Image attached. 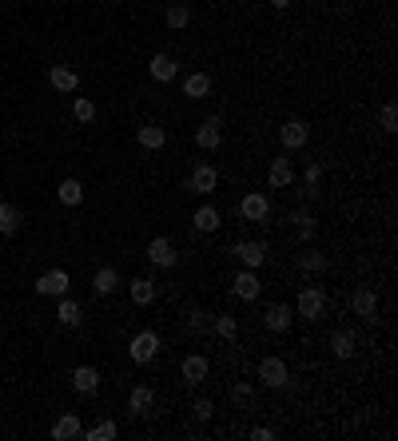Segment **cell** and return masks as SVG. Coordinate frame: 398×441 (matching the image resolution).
<instances>
[{
	"mask_svg": "<svg viewBox=\"0 0 398 441\" xmlns=\"http://www.w3.org/2000/svg\"><path fill=\"white\" fill-rule=\"evenodd\" d=\"M127 354H132V362H152V358H156L159 354V338L152 330H140L136 334V338H132V346H127Z\"/></svg>",
	"mask_w": 398,
	"mask_h": 441,
	"instance_id": "1",
	"label": "cell"
},
{
	"mask_svg": "<svg viewBox=\"0 0 398 441\" xmlns=\"http://www.w3.org/2000/svg\"><path fill=\"white\" fill-rule=\"evenodd\" d=\"M299 315L302 318H318L323 315V306H327V294H323V286H302L299 290Z\"/></svg>",
	"mask_w": 398,
	"mask_h": 441,
	"instance_id": "2",
	"label": "cell"
},
{
	"mask_svg": "<svg viewBox=\"0 0 398 441\" xmlns=\"http://www.w3.org/2000/svg\"><path fill=\"white\" fill-rule=\"evenodd\" d=\"M259 382H263V386H271V390H283V386H287V366H283V358H263V362H259Z\"/></svg>",
	"mask_w": 398,
	"mask_h": 441,
	"instance_id": "3",
	"label": "cell"
},
{
	"mask_svg": "<svg viewBox=\"0 0 398 441\" xmlns=\"http://www.w3.org/2000/svg\"><path fill=\"white\" fill-rule=\"evenodd\" d=\"M36 294L44 299H56V294H68V270H48L36 279Z\"/></svg>",
	"mask_w": 398,
	"mask_h": 441,
	"instance_id": "4",
	"label": "cell"
},
{
	"mask_svg": "<svg viewBox=\"0 0 398 441\" xmlns=\"http://www.w3.org/2000/svg\"><path fill=\"white\" fill-rule=\"evenodd\" d=\"M239 215H243V219H251V223L267 219V215H271L267 195H259V191H247V195H243V203H239Z\"/></svg>",
	"mask_w": 398,
	"mask_h": 441,
	"instance_id": "5",
	"label": "cell"
},
{
	"mask_svg": "<svg viewBox=\"0 0 398 441\" xmlns=\"http://www.w3.org/2000/svg\"><path fill=\"white\" fill-rule=\"evenodd\" d=\"M311 140V127L302 124V120H291V124L279 127V143H283L287 151H295V147H302V143Z\"/></svg>",
	"mask_w": 398,
	"mask_h": 441,
	"instance_id": "6",
	"label": "cell"
},
{
	"mask_svg": "<svg viewBox=\"0 0 398 441\" xmlns=\"http://www.w3.org/2000/svg\"><path fill=\"white\" fill-rule=\"evenodd\" d=\"M195 143H199L203 151H215V147H219V143H223V124H219V120H215V115L199 124V131H195Z\"/></svg>",
	"mask_w": 398,
	"mask_h": 441,
	"instance_id": "7",
	"label": "cell"
},
{
	"mask_svg": "<svg viewBox=\"0 0 398 441\" xmlns=\"http://www.w3.org/2000/svg\"><path fill=\"white\" fill-rule=\"evenodd\" d=\"M243 263L247 270H255V267H263V259H267V247L263 243H235V251H231Z\"/></svg>",
	"mask_w": 398,
	"mask_h": 441,
	"instance_id": "8",
	"label": "cell"
},
{
	"mask_svg": "<svg viewBox=\"0 0 398 441\" xmlns=\"http://www.w3.org/2000/svg\"><path fill=\"white\" fill-rule=\"evenodd\" d=\"M48 84L56 88V92H76L80 88V76L68 68V64H52V72H48Z\"/></svg>",
	"mask_w": 398,
	"mask_h": 441,
	"instance_id": "9",
	"label": "cell"
},
{
	"mask_svg": "<svg viewBox=\"0 0 398 441\" xmlns=\"http://www.w3.org/2000/svg\"><path fill=\"white\" fill-rule=\"evenodd\" d=\"M231 290H235V299H243V302H255L259 294H263V283L255 279L251 270H243V274H235V286H231Z\"/></svg>",
	"mask_w": 398,
	"mask_h": 441,
	"instance_id": "10",
	"label": "cell"
},
{
	"mask_svg": "<svg viewBox=\"0 0 398 441\" xmlns=\"http://www.w3.org/2000/svg\"><path fill=\"white\" fill-rule=\"evenodd\" d=\"M147 68H152V79H159V84H172V79L179 76V68H175V60L168 56V52H156Z\"/></svg>",
	"mask_w": 398,
	"mask_h": 441,
	"instance_id": "11",
	"label": "cell"
},
{
	"mask_svg": "<svg viewBox=\"0 0 398 441\" xmlns=\"http://www.w3.org/2000/svg\"><path fill=\"white\" fill-rule=\"evenodd\" d=\"M147 259H152L156 267H175L179 254H175V247L168 243V238H152V243H147Z\"/></svg>",
	"mask_w": 398,
	"mask_h": 441,
	"instance_id": "12",
	"label": "cell"
},
{
	"mask_svg": "<svg viewBox=\"0 0 398 441\" xmlns=\"http://www.w3.org/2000/svg\"><path fill=\"white\" fill-rule=\"evenodd\" d=\"M152 406H156V394H152V386H136V390L127 394V410L140 413V417H147V413H152Z\"/></svg>",
	"mask_w": 398,
	"mask_h": 441,
	"instance_id": "13",
	"label": "cell"
},
{
	"mask_svg": "<svg viewBox=\"0 0 398 441\" xmlns=\"http://www.w3.org/2000/svg\"><path fill=\"white\" fill-rule=\"evenodd\" d=\"M52 438H56V441L84 438V426H80V417H76V413H64V417H56V426H52Z\"/></svg>",
	"mask_w": 398,
	"mask_h": 441,
	"instance_id": "14",
	"label": "cell"
},
{
	"mask_svg": "<svg viewBox=\"0 0 398 441\" xmlns=\"http://www.w3.org/2000/svg\"><path fill=\"white\" fill-rule=\"evenodd\" d=\"M350 306H354V315H359V318H374L379 299H374V290H370V286H359V290H354V299H350Z\"/></svg>",
	"mask_w": 398,
	"mask_h": 441,
	"instance_id": "15",
	"label": "cell"
},
{
	"mask_svg": "<svg viewBox=\"0 0 398 441\" xmlns=\"http://www.w3.org/2000/svg\"><path fill=\"white\" fill-rule=\"evenodd\" d=\"M263 326H267V330H279V334H283L287 326H291V306H283V302L267 306V310H263Z\"/></svg>",
	"mask_w": 398,
	"mask_h": 441,
	"instance_id": "16",
	"label": "cell"
},
{
	"mask_svg": "<svg viewBox=\"0 0 398 441\" xmlns=\"http://www.w3.org/2000/svg\"><path fill=\"white\" fill-rule=\"evenodd\" d=\"M215 183H219V171H215V167H207V163L191 171V191H199V195H211Z\"/></svg>",
	"mask_w": 398,
	"mask_h": 441,
	"instance_id": "17",
	"label": "cell"
},
{
	"mask_svg": "<svg viewBox=\"0 0 398 441\" xmlns=\"http://www.w3.org/2000/svg\"><path fill=\"white\" fill-rule=\"evenodd\" d=\"M136 140H140V147H147V151H159V147L168 143V131L159 124H143L140 131H136Z\"/></svg>",
	"mask_w": 398,
	"mask_h": 441,
	"instance_id": "18",
	"label": "cell"
},
{
	"mask_svg": "<svg viewBox=\"0 0 398 441\" xmlns=\"http://www.w3.org/2000/svg\"><path fill=\"white\" fill-rule=\"evenodd\" d=\"M207 370H211V366H207L203 354H191V358H183V382H188V386H199V382L207 378Z\"/></svg>",
	"mask_w": 398,
	"mask_h": 441,
	"instance_id": "19",
	"label": "cell"
},
{
	"mask_svg": "<svg viewBox=\"0 0 398 441\" xmlns=\"http://www.w3.org/2000/svg\"><path fill=\"white\" fill-rule=\"evenodd\" d=\"M72 386H76L80 394H96L100 390V374H96L92 366H76L72 370Z\"/></svg>",
	"mask_w": 398,
	"mask_h": 441,
	"instance_id": "20",
	"label": "cell"
},
{
	"mask_svg": "<svg viewBox=\"0 0 398 441\" xmlns=\"http://www.w3.org/2000/svg\"><path fill=\"white\" fill-rule=\"evenodd\" d=\"M56 322H60V326H68V330H72V326H80V322H84V310H80V302L64 299L60 306H56Z\"/></svg>",
	"mask_w": 398,
	"mask_h": 441,
	"instance_id": "21",
	"label": "cell"
},
{
	"mask_svg": "<svg viewBox=\"0 0 398 441\" xmlns=\"http://www.w3.org/2000/svg\"><path fill=\"white\" fill-rule=\"evenodd\" d=\"M20 223H24V215H20V207H12V203H0V235H16V231H20Z\"/></svg>",
	"mask_w": 398,
	"mask_h": 441,
	"instance_id": "22",
	"label": "cell"
},
{
	"mask_svg": "<svg viewBox=\"0 0 398 441\" xmlns=\"http://www.w3.org/2000/svg\"><path fill=\"white\" fill-rule=\"evenodd\" d=\"M56 199L64 207H80L84 203V187H80V179H64L60 187H56Z\"/></svg>",
	"mask_w": 398,
	"mask_h": 441,
	"instance_id": "23",
	"label": "cell"
},
{
	"mask_svg": "<svg viewBox=\"0 0 398 441\" xmlns=\"http://www.w3.org/2000/svg\"><path fill=\"white\" fill-rule=\"evenodd\" d=\"M291 179H295V171H291V163H287V159H275V163L267 167V183H271V187H287Z\"/></svg>",
	"mask_w": 398,
	"mask_h": 441,
	"instance_id": "24",
	"label": "cell"
},
{
	"mask_svg": "<svg viewBox=\"0 0 398 441\" xmlns=\"http://www.w3.org/2000/svg\"><path fill=\"white\" fill-rule=\"evenodd\" d=\"M207 92H211V76H203V72L183 79V95H191V100H203Z\"/></svg>",
	"mask_w": 398,
	"mask_h": 441,
	"instance_id": "25",
	"label": "cell"
},
{
	"mask_svg": "<svg viewBox=\"0 0 398 441\" xmlns=\"http://www.w3.org/2000/svg\"><path fill=\"white\" fill-rule=\"evenodd\" d=\"M116 286H120V274H116L111 267L96 270V279H92V290H96V294H111Z\"/></svg>",
	"mask_w": 398,
	"mask_h": 441,
	"instance_id": "26",
	"label": "cell"
},
{
	"mask_svg": "<svg viewBox=\"0 0 398 441\" xmlns=\"http://www.w3.org/2000/svg\"><path fill=\"white\" fill-rule=\"evenodd\" d=\"M191 223H195V231H215V227H219V211H215V207H199V211L191 215Z\"/></svg>",
	"mask_w": 398,
	"mask_h": 441,
	"instance_id": "27",
	"label": "cell"
},
{
	"mask_svg": "<svg viewBox=\"0 0 398 441\" xmlns=\"http://www.w3.org/2000/svg\"><path fill=\"white\" fill-rule=\"evenodd\" d=\"M152 299H156V283H147V279H136V283H132V302H136V306H147Z\"/></svg>",
	"mask_w": 398,
	"mask_h": 441,
	"instance_id": "28",
	"label": "cell"
},
{
	"mask_svg": "<svg viewBox=\"0 0 398 441\" xmlns=\"http://www.w3.org/2000/svg\"><path fill=\"white\" fill-rule=\"evenodd\" d=\"M331 350H334V358H350V354H354V338H350L347 330H338L331 338Z\"/></svg>",
	"mask_w": 398,
	"mask_h": 441,
	"instance_id": "29",
	"label": "cell"
},
{
	"mask_svg": "<svg viewBox=\"0 0 398 441\" xmlns=\"http://www.w3.org/2000/svg\"><path fill=\"white\" fill-rule=\"evenodd\" d=\"M120 438V429H116V422H100V426L88 429V441H116Z\"/></svg>",
	"mask_w": 398,
	"mask_h": 441,
	"instance_id": "30",
	"label": "cell"
},
{
	"mask_svg": "<svg viewBox=\"0 0 398 441\" xmlns=\"http://www.w3.org/2000/svg\"><path fill=\"white\" fill-rule=\"evenodd\" d=\"M72 115H76L80 124H92V120H96V104H92V100H84V95H80L76 104H72Z\"/></svg>",
	"mask_w": 398,
	"mask_h": 441,
	"instance_id": "31",
	"label": "cell"
},
{
	"mask_svg": "<svg viewBox=\"0 0 398 441\" xmlns=\"http://www.w3.org/2000/svg\"><path fill=\"white\" fill-rule=\"evenodd\" d=\"M295 235H299L302 243H307V238H315V219H311L307 211H299V215H295Z\"/></svg>",
	"mask_w": 398,
	"mask_h": 441,
	"instance_id": "32",
	"label": "cell"
},
{
	"mask_svg": "<svg viewBox=\"0 0 398 441\" xmlns=\"http://www.w3.org/2000/svg\"><path fill=\"white\" fill-rule=\"evenodd\" d=\"M379 127H382V131H398V108H395V104H382Z\"/></svg>",
	"mask_w": 398,
	"mask_h": 441,
	"instance_id": "33",
	"label": "cell"
},
{
	"mask_svg": "<svg viewBox=\"0 0 398 441\" xmlns=\"http://www.w3.org/2000/svg\"><path fill=\"white\" fill-rule=\"evenodd\" d=\"M215 334H219V338H235V334H239V322L231 315H215Z\"/></svg>",
	"mask_w": 398,
	"mask_h": 441,
	"instance_id": "34",
	"label": "cell"
},
{
	"mask_svg": "<svg viewBox=\"0 0 398 441\" xmlns=\"http://www.w3.org/2000/svg\"><path fill=\"white\" fill-rule=\"evenodd\" d=\"M188 20H191V12L183 4H172V8H168V28H188Z\"/></svg>",
	"mask_w": 398,
	"mask_h": 441,
	"instance_id": "35",
	"label": "cell"
},
{
	"mask_svg": "<svg viewBox=\"0 0 398 441\" xmlns=\"http://www.w3.org/2000/svg\"><path fill=\"white\" fill-rule=\"evenodd\" d=\"M299 267L311 270V274H318V270L327 267V259H323V254H299Z\"/></svg>",
	"mask_w": 398,
	"mask_h": 441,
	"instance_id": "36",
	"label": "cell"
},
{
	"mask_svg": "<svg viewBox=\"0 0 398 441\" xmlns=\"http://www.w3.org/2000/svg\"><path fill=\"white\" fill-rule=\"evenodd\" d=\"M191 410H195V417H199V422H211V417H215V406H211L207 397H199V402H195Z\"/></svg>",
	"mask_w": 398,
	"mask_h": 441,
	"instance_id": "37",
	"label": "cell"
},
{
	"mask_svg": "<svg viewBox=\"0 0 398 441\" xmlns=\"http://www.w3.org/2000/svg\"><path fill=\"white\" fill-rule=\"evenodd\" d=\"M231 397H235L239 406H243V402H251V386H247V382H235V386H231Z\"/></svg>",
	"mask_w": 398,
	"mask_h": 441,
	"instance_id": "38",
	"label": "cell"
},
{
	"mask_svg": "<svg viewBox=\"0 0 398 441\" xmlns=\"http://www.w3.org/2000/svg\"><path fill=\"white\" fill-rule=\"evenodd\" d=\"M302 179H307V187L315 191V187H318V179H323V167H318V163H311V167H307V175H302Z\"/></svg>",
	"mask_w": 398,
	"mask_h": 441,
	"instance_id": "39",
	"label": "cell"
},
{
	"mask_svg": "<svg viewBox=\"0 0 398 441\" xmlns=\"http://www.w3.org/2000/svg\"><path fill=\"white\" fill-rule=\"evenodd\" d=\"M251 438H255V441H271V438H275V429H267V426H255V429H251Z\"/></svg>",
	"mask_w": 398,
	"mask_h": 441,
	"instance_id": "40",
	"label": "cell"
},
{
	"mask_svg": "<svg viewBox=\"0 0 398 441\" xmlns=\"http://www.w3.org/2000/svg\"><path fill=\"white\" fill-rule=\"evenodd\" d=\"M271 4H275V8H287V4H291V0H271Z\"/></svg>",
	"mask_w": 398,
	"mask_h": 441,
	"instance_id": "41",
	"label": "cell"
}]
</instances>
